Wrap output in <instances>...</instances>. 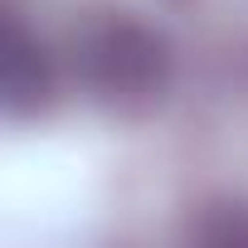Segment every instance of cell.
Masks as SVG:
<instances>
[{"label":"cell","mask_w":248,"mask_h":248,"mask_svg":"<svg viewBox=\"0 0 248 248\" xmlns=\"http://www.w3.org/2000/svg\"><path fill=\"white\" fill-rule=\"evenodd\" d=\"M73 73L88 88V97H97L102 107L132 112V107H146L161 97L170 54H166L161 34H151L146 25H137L127 15H102L78 30Z\"/></svg>","instance_id":"cell-1"},{"label":"cell","mask_w":248,"mask_h":248,"mask_svg":"<svg viewBox=\"0 0 248 248\" xmlns=\"http://www.w3.org/2000/svg\"><path fill=\"white\" fill-rule=\"evenodd\" d=\"M44 93H49V68H44L39 49L20 30H10V54H5V102H10V112H34L44 102Z\"/></svg>","instance_id":"cell-2"}]
</instances>
